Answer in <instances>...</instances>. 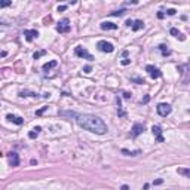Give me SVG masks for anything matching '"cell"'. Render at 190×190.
<instances>
[{
	"instance_id": "8fae6325",
	"label": "cell",
	"mask_w": 190,
	"mask_h": 190,
	"mask_svg": "<svg viewBox=\"0 0 190 190\" xmlns=\"http://www.w3.org/2000/svg\"><path fill=\"white\" fill-rule=\"evenodd\" d=\"M100 27H101L103 30H118V24L108 22V21H103V22L100 24Z\"/></svg>"
},
{
	"instance_id": "ac0fdd59",
	"label": "cell",
	"mask_w": 190,
	"mask_h": 190,
	"mask_svg": "<svg viewBox=\"0 0 190 190\" xmlns=\"http://www.w3.org/2000/svg\"><path fill=\"white\" fill-rule=\"evenodd\" d=\"M141 153V150H135V152H129L126 149H122V155H126V156H137Z\"/></svg>"
},
{
	"instance_id": "ffe728a7",
	"label": "cell",
	"mask_w": 190,
	"mask_h": 190,
	"mask_svg": "<svg viewBox=\"0 0 190 190\" xmlns=\"http://www.w3.org/2000/svg\"><path fill=\"white\" fill-rule=\"evenodd\" d=\"M125 12H126V9H121V11H114V12H111L110 15H111V17H122V15H125Z\"/></svg>"
},
{
	"instance_id": "836d02e7",
	"label": "cell",
	"mask_w": 190,
	"mask_h": 190,
	"mask_svg": "<svg viewBox=\"0 0 190 190\" xmlns=\"http://www.w3.org/2000/svg\"><path fill=\"white\" fill-rule=\"evenodd\" d=\"M153 184H156V186H157V184H162V180H156Z\"/></svg>"
},
{
	"instance_id": "7402d4cb",
	"label": "cell",
	"mask_w": 190,
	"mask_h": 190,
	"mask_svg": "<svg viewBox=\"0 0 190 190\" xmlns=\"http://www.w3.org/2000/svg\"><path fill=\"white\" fill-rule=\"evenodd\" d=\"M116 101H118V105H119V110H118V113H119V116H122V118H123V116H126V113H125V111L122 110V107H121V98H118Z\"/></svg>"
},
{
	"instance_id": "52a82bcc",
	"label": "cell",
	"mask_w": 190,
	"mask_h": 190,
	"mask_svg": "<svg viewBox=\"0 0 190 190\" xmlns=\"http://www.w3.org/2000/svg\"><path fill=\"white\" fill-rule=\"evenodd\" d=\"M143 131H144V125L143 123H134V126H132V129H131V137L132 138H137L140 134H143Z\"/></svg>"
},
{
	"instance_id": "f1b7e54d",
	"label": "cell",
	"mask_w": 190,
	"mask_h": 190,
	"mask_svg": "<svg viewBox=\"0 0 190 190\" xmlns=\"http://www.w3.org/2000/svg\"><path fill=\"white\" fill-rule=\"evenodd\" d=\"M131 63V60H122V66H128Z\"/></svg>"
},
{
	"instance_id": "9c48e42d",
	"label": "cell",
	"mask_w": 190,
	"mask_h": 190,
	"mask_svg": "<svg viewBox=\"0 0 190 190\" xmlns=\"http://www.w3.org/2000/svg\"><path fill=\"white\" fill-rule=\"evenodd\" d=\"M152 132H153V135L156 137V140H157L159 143H163V141H165L163 137H162V129H160L159 125H153V126H152Z\"/></svg>"
},
{
	"instance_id": "83f0119b",
	"label": "cell",
	"mask_w": 190,
	"mask_h": 190,
	"mask_svg": "<svg viewBox=\"0 0 190 190\" xmlns=\"http://www.w3.org/2000/svg\"><path fill=\"white\" fill-rule=\"evenodd\" d=\"M66 9H67V6H64V5H63V6H58V12H63V11H66Z\"/></svg>"
},
{
	"instance_id": "f546056e",
	"label": "cell",
	"mask_w": 190,
	"mask_h": 190,
	"mask_svg": "<svg viewBox=\"0 0 190 190\" xmlns=\"http://www.w3.org/2000/svg\"><path fill=\"white\" fill-rule=\"evenodd\" d=\"M123 98H126V100L131 98V94H129V92H123Z\"/></svg>"
},
{
	"instance_id": "d6a6232c",
	"label": "cell",
	"mask_w": 190,
	"mask_h": 190,
	"mask_svg": "<svg viewBox=\"0 0 190 190\" xmlns=\"http://www.w3.org/2000/svg\"><path fill=\"white\" fill-rule=\"evenodd\" d=\"M125 24H126V25H128V27H131V25H132V19H128V21H126V22H125Z\"/></svg>"
},
{
	"instance_id": "7a4b0ae2",
	"label": "cell",
	"mask_w": 190,
	"mask_h": 190,
	"mask_svg": "<svg viewBox=\"0 0 190 190\" xmlns=\"http://www.w3.org/2000/svg\"><path fill=\"white\" fill-rule=\"evenodd\" d=\"M156 110H157L159 116H162V118H166V116H168V114H171V111H172L171 105H169V104H166V103H160V104H157Z\"/></svg>"
},
{
	"instance_id": "e575fe53",
	"label": "cell",
	"mask_w": 190,
	"mask_h": 190,
	"mask_svg": "<svg viewBox=\"0 0 190 190\" xmlns=\"http://www.w3.org/2000/svg\"><path fill=\"white\" fill-rule=\"evenodd\" d=\"M122 190H129V187H128V186L125 184V186H122Z\"/></svg>"
},
{
	"instance_id": "1f68e13d",
	"label": "cell",
	"mask_w": 190,
	"mask_h": 190,
	"mask_svg": "<svg viewBox=\"0 0 190 190\" xmlns=\"http://www.w3.org/2000/svg\"><path fill=\"white\" fill-rule=\"evenodd\" d=\"M163 17H165V14H163V12H159V14H157V18H159V19H162Z\"/></svg>"
},
{
	"instance_id": "44dd1931",
	"label": "cell",
	"mask_w": 190,
	"mask_h": 190,
	"mask_svg": "<svg viewBox=\"0 0 190 190\" xmlns=\"http://www.w3.org/2000/svg\"><path fill=\"white\" fill-rule=\"evenodd\" d=\"M11 5H12L11 0H0V8H8V6H11Z\"/></svg>"
},
{
	"instance_id": "7c38bea8",
	"label": "cell",
	"mask_w": 190,
	"mask_h": 190,
	"mask_svg": "<svg viewBox=\"0 0 190 190\" xmlns=\"http://www.w3.org/2000/svg\"><path fill=\"white\" fill-rule=\"evenodd\" d=\"M6 119H8L9 122H14L15 125H22V123H24V119L19 118V116H15V114H8Z\"/></svg>"
},
{
	"instance_id": "2e32d148",
	"label": "cell",
	"mask_w": 190,
	"mask_h": 190,
	"mask_svg": "<svg viewBox=\"0 0 190 190\" xmlns=\"http://www.w3.org/2000/svg\"><path fill=\"white\" fill-rule=\"evenodd\" d=\"M58 66V63L53 60V61H49V63H46L45 66H43V71H49L51 69H53V67H56Z\"/></svg>"
},
{
	"instance_id": "5bb4252c",
	"label": "cell",
	"mask_w": 190,
	"mask_h": 190,
	"mask_svg": "<svg viewBox=\"0 0 190 190\" xmlns=\"http://www.w3.org/2000/svg\"><path fill=\"white\" fill-rule=\"evenodd\" d=\"M159 51L162 52L163 56H169V55H171V49H168L166 45H159Z\"/></svg>"
},
{
	"instance_id": "4316f807",
	"label": "cell",
	"mask_w": 190,
	"mask_h": 190,
	"mask_svg": "<svg viewBox=\"0 0 190 190\" xmlns=\"http://www.w3.org/2000/svg\"><path fill=\"white\" fill-rule=\"evenodd\" d=\"M91 70H92V67H91V66H86V67H83V71H85V73H91Z\"/></svg>"
},
{
	"instance_id": "603a6c76",
	"label": "cell",
	"mask_w": 190,
	"mask_h": 190,
	"mask_svg": "<svg viewBox=\"0 0 190 190\" xmlns=\"http://www.w3.org/2000/svg\"><path fill=\"white\" fill-rule=\"evenodd\" d=\"M45 53H46V51L34 52V53H33V58H34V60H37V58H40V56H43V55H45Z\"/></svg>"
},
{
	"instance_id": "30bf717a",
	"label": "cell",
	"mask_w": 190,
	"mask_h": 190,
	"mask_svg": "<svg viewBox=\"0 0 190 190\" xmlns=\"http://www.w3.org/2000/svg\"><path fill=\"white\" fill-rule=\"evenodd\" d=\"M24 36H25V40L27 42H31L33 39H36L39 36V31L37 30H25L24 31Z\"/></svg>"
},
{
	"instance_id": "4fadbf2b",
	"label": "cell",
	"mask_w": 190,
	"mask_h": 190,
	"mask_svg": "<svg viewBox=\"0 0 190 190\" xmlns=\"http://www.w3.org/2000/svg\"><path fill=\"white\" fill-rule=\"evenodd\" d=\"M132 30L134 31H138V30H141V28H144V22L141 21V19H137V21H132Z\"/></svg>"
},
{
	"instance_id": "cb8c5ba5",
	"label": "cell",
	"mask_w": 190,
	"mask_h": 190,
	"mask_svg": "<svg viewBox=\"0 0 190 190\" xmlns=\"http://www.w3.org/2000/svg\"><path fill=\"white\" fill-rule=\"evenodd\" d=\"M45 110H48V107H42L40 110H37V111H36V114H37V116H40V114H42Z\"/></svg>"
},
{
	"instance_id": "d590c367",
	"label": "cell",
	"mask_w": 190,
	"mask_h": 190,
	"mask_svg": "<svg viewBox=\"0 0 190 190\" xmlns=\"http://www.w3.org/2000/svg\"><path fill=\"white\" fill-rule=\"evenodd\" d=\"M0 156H2V153H0Z\"/></svg>"
},
{
	"instance_id": "277c9868",
	"label": "cell",
	"mask_w": 190,
	"mask_h": 190,
	"mask_svg": "<svg viewBox=\"0 0 190 190\" xmlns=\"http://www.w3.org/2000/svg\"><path fill=\"white\" fill-rule=\"evenodd\" d=\"M97 48L101 52H105V53H110V52L114 51V46H113L110 42H107V40H100V42L97 43Z\"/></svg>"
},
{
	"instance_id": "4dcf8cb0",
	"label": "cell",
	"mask_w": 190,
	"mask_h": 190,
	"mask_svg": "<svg viewBox=\"0 0 190 190\" xmlns=\"http://www.w3.org/2000/svg\"><path fill=\"white\" fill-rule=\"evenodd\" d=\"M149 100H150V97H149V95H146V97H144V100H143V103H144V104L149 103Z\"/></svg>"
},
{
	"instance_id": "ba28073f",
	"label": "cell",
	"mask_w": 190,
	"mask_h": 190,
	"mask_svg": "<svg viewBox=\"0 0 190 190\" xmlns=\"http://www.w3.org/2000/svg\"><path fill=\"white\" fill-rule=\"evenodd\" d=\"M8 160H9V165H11V166H18V165H19V156H18L15 152L8 153Z\"/></svg>"
},
{
	"instance_id": "3957f363",
	"label": "cell",
	"mask_w": 190,
	"mask_h": 190,
	"mask_svg": "<svg viewBox=\"0 0 190 190\" xmlns=\"http://www.w3.org/2000/svg\"><path fill=\"white\" fill-rule=\"evenodd\" d=\"M74 53H76V56H79V58H85V60H89V61L94 60V56H92L83 46H76V48H74Z\"/></svg>"
},
{
	"instance_id": "d6986e66",
	"label": "cell",
	"mask_w": 190,
	"mask_h": 190,
	"mask_svg": "<svg viewBox=\"0 0 190 190\" xmlns=\"http://www.w3.org/2000/svg\"><path fill=\"white\" fill-rule=\"evenodd\" d=\"M178 174H181V175H184V177H190L189 168H178Z\"/></svg>"
},
{
	"instance_id": "e0dca14e",
	"label": "cell",
	"mask_w": 190,
	"mask_h": 190,
	"mask_svg": "<svg viewBox=\"0 0 190 190\" xmlns=\"http://www.w3.org/2000/svg\"><path fill=\"white\" fill-rule=\"evenodd\" d=\"M40 131H42V128H40V126H36L33 131H30V132H28V137H30L31 140L36 138V137H37L39 134H40Z\"/></svg>"
},
{
	"instance_id": "8992f818",
	"label": "cell",
	"mask_w": 190,
	"mask_h": 190,
	"mask_svg": "<svg viewBox=\"0 0 190 190\" xmlns=\"http://www.w3.org/2000/svg\"><path fill=\"white\" fill-rule=\"evenodd\" d=\"M146 71L149 73V76L152 77V79H159V77H162V71L155 67V66H146Z\"/></svg>"
},
{
	"instance_id": "d4e9b609",
	"label": "cell",
	"mask_w": 190,
	"mask_h": 190,
	"mask_svg": "<svg viewBox=\"0 0 190 190\" xmlns=\"http://www.w3.org/2000/svg\"><path fill=\"white\" fill-rule=\"evenodd\" d=\"M131 80H132V82H137V83H146L144 79H135V77H134V79H131Z\"/></svg>"
},
{
	"instance_id": "6da1fadb",
	"label": "cell",
	"mask_w": 190,
	"mask_h": 190,
	"mask_svg": "<svg viewBox=\"0 0 190 190\" xmlns=\"http://www.w3.org/2000/svg\"><path fill=\"white\" fill-rule=\"evenodd\" d=\"M76 122H77V125L80 128L86 129L89 132L98 134V135H103V134H105L108 131L105 122L101 118L95 116V114H79L76 118Z\"/></svg>"
},
{
	"instance_id": "5b68a950",
	"label": "cell",
	"mask_w": 190,
	"mask_h": 190,
	"mask_svg": "<svg viewBox=\"0 0 190 190\" xmlns=\"http://www.w3.org/2000/svg\"><path fill=\"white\" fill-rule=\"evenodd\" d=\"M56 31H58V33H69L70 31V21L67 18H64V19H61V21L58 22Z\"/></svg>"
},
{
	"instance_id": "484cf974",
	"label": "cell",
	"mask_w": 190,
	"mask_h": 190,
	"mask_svg": "<svg viewBox=\"0 0 190 190\" xmlns=\"http://www.w3.org/2000/svg\"><path fill=\"white\" fill-rule=\"evenodd\" d=\"M175 12H177L175 9H168V11H166V14H168V15H175Z\"/></svg>"
},
{
	"instance_id": "9a60e30c",
	"label": "cell",
	"mask_w": 190,
	"mask_h": 190,
	"mask_svg": "<svg viewBox=\"0 0 190 190\" xmlns=\"http://www.w3.org/2000/svg\"><path fill=\"white\" fill-rule=\"evenodd\" d=\"M169 31H171V34H172L174 37H178L180 40H186V36L183 34V33H180V31H178L177 28H171Z\"/></svg>"
}]
</instances>
